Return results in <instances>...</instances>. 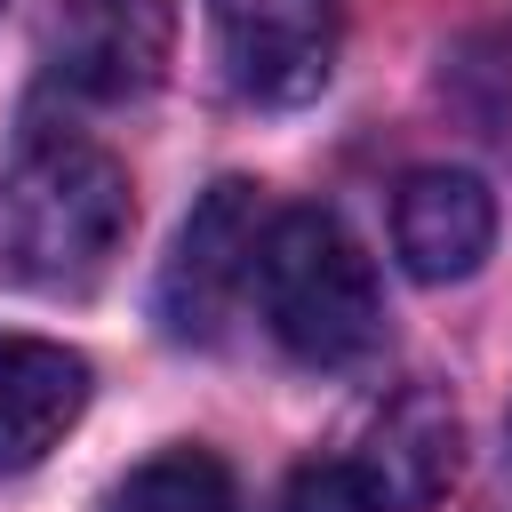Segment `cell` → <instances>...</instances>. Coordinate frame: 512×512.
Returning a JSON list of instances; mask_svg holds the SVG:
<instances>
[{"instance_id": "7", "label": "cell", "mask_w": 512, "mask_h": 512, "mask_svg": "<svg viewBox=\"0 0 512 512\" xmlns=\"http://www.w3.org/2000/svg\"><path fill=\"white\" fill-rule=\"evenodd\" d=\"M392 248L416 280H464L496 248V192L464 168H416L392 192Z\"/></svg>"}, {"instance_id": "6", "label": "cell", "mask_w": 512, "mask_h": 512, "mask_svg": "<svg viewBox=\"0 0 512 512\" xmlns=\"http://www.w3.org/2000/svg\"><path fill=\"white\" fill-rule=\"evenodd\" d=\"M168 0H56V72L80 96H144L168 64Z\"/></svg>"}, {"instance_id": "2", "label": "cell", "mask_w": 512, "mask_h": 512, "mask_svg": "<svg viewBox=\"0 0 512 512\" xmlns=\"http://www.w3.org/2000/svg\"><path fill=\"white\" fill-rule=\"evenodd\" d=\"M248 296H256L264 328L280 336V352L304 360V368H352L384 336L376 272H368L360 240L328 208H280V216H264Z\"/></svg>"}, {"instance_id": "10", "label": "cell", "mask_w": 512, "mask_h": 512, "mask_svg": "<svg viewBox=\"0 0 512 512\" xmlns=\"http://www.w3.org/2000/svg\"><path fill=\"white\" fill-rule=\"evenodd\" d=\"M104 512H240V496L208 448H168V456H144L128 480H112Z\"/></svg>"}, {"instance_id": "5", "label": "cell", "mask_w": 512, "mask_h": 512, "mask_svg": "<svg viewBox=\"0 0 512 512\" xmlns=\"http://www.w3.org/2000/svg\"><path fill=\"white\" fill-rule=\"evenodd\" d=\"M456 456H464V424H456L448 392H432V384H400L392 400H376L352 440V472L376 488L384 512L432 504L456 480Z\"/></svg>"}, {"instance_id": "1", "label": "cell", "mask_w": 512, "mask_h": 512, "mask_svg": "<svg viewBox=\"0 0 512 512\" xmlns=\"http://www.w3.org/2000/svg\"><path fill=\"white\" fill-rule=\"evenodd\" d=\"M128 168L88 136H40L0 184V272L40 296H80L128 248Z\"/></svg>"}, {"instance_id": "3", "label": "cell", "mask_w": 512, "mask_h": 512, "mask_svg": "<svg viewBox=\"0 0 512 512\" xmlns=\"http://www.w3.org/2000/svg\"><path fill=\"white\" fill-rule=\"evenodd\" d=\"M256 240H264V192L240 176L208 184V200L184 216L176 256L160 272V320L176 336H216L256 280Z\"/></svg>"}, {"instance_id": "4", "label": "cell", "mask_w": 512, "mask_h": 512, "mask_svg": "<svg viewBox=\"0 0 512 512\" xmlns=\"http://www.w3.org/2000/svg\"><path fill=\"white\" fill-rule=\"evenodd\" d=\"M208 24L248 104H304L336 72V0H208Z\"/></svg>"}, {"instance_id": "8", "label": "cell", "mask_w": 512, "mask_h": 512, "mask_svg": "<svg viewBox=\"0 0 512 512\" xmlns=\"http://www.w3.org/2000/svg\"><path fill=\"white\" fill-rule=\"evenodd\" d=\"M88 408V360L48 336H0V480L32 472Z\"/></svg>"}, {"instance_id": "9", "label": "cell", "mask_w": 512, "mask_h": 512, "mask_svg": "<svg viewBox=\"0 0 512 512\" xmlns=\"http://www.w3.org/2000/svg\"><path fill=\"white\" fill-rule=\"evenodd\" d=\"M440 96L456 104V120L512 160V24H480L448 48L440 64Z\"/></svg>"}, {"instance_id": "11", "label": "cell", "mask_w": 512, "mask_h": 512, "mask_svg": "<svg viewBox=\"0 0 512 512\" xmlns=\"http://www.w3.org/2000/svg\"><path fill=\"white\" fill-rule=\"evenodd\" d=\"M280 512H384V504H376V488L352 472V456H312V464L288 472Z\"/></svg>"}]
</instances>
